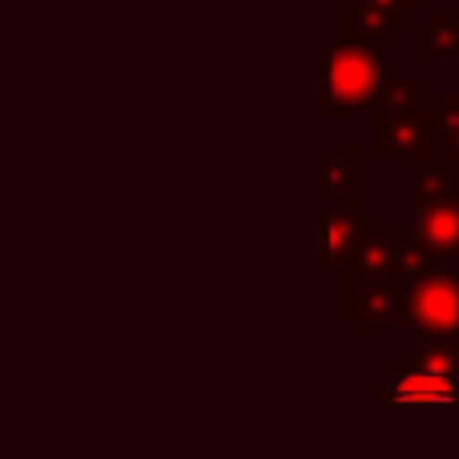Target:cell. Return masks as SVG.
<instances>
[{"label":"cell","instance_id":"cell-1","mask_svg":"<svg viewBox=\"0 0 459 459\" xmlns=\"http://www.w3.org/2000/svg\"><path fill=\"white\" fill-rule=\"evenodd\" d=\"M384 398L391 402H459V384L452 377V369L445 362H416L412 369H405L398 377V384L391 391H384Z\"/></svg>","mask_w":459,"mask_h":459},{"label":"cell","instance_id":"cell-2","mask_svg":"<svg viewBox=\"0 0 459 459\" xmlns=\"http://www.w3.org/2000/svg\"><path fill=\"white\" fill-rule=\"evenodd\" d=\"M373 82H377V65L366 54H351V50H337L323 72V90L337 104H355L369 97Z\"/></svg>","mask_w":459,"mask_h":459},{"label":"cell","instance_id":"cell-3","mask_svg":"<svg viewBox=\"0 0 459 459\" xmlns=\"http://www.w3.org/2000/svg\"><path fill=\"white\" fill-rule=\"evenodd\" d=\"M459 312V294L448 283H427L420 294V319L434 330H441L445 323H452Z\"/></svg>","mask_w":459,"mask_h":459}]
</instances>
